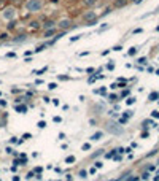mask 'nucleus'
Here are the masks:
<instances>
[{
    "label": "nucleus",
    "instance_id": "4",
    "mask_svg": "<svg viewBox=\"0 0 159 181\" xmlns=\"http://www.w3.org/2000/svg\"><path fill=\"white\" fill-rule=\"evenodd\" d=\"M56 33V29L53 27V29H46V32H45V38H49L51 35H54Z\"/></svg>",
    "mask_w": 159,
    "mask_h": 181
},
{
    "label": "nucleus",
    "instance_id": "3",
    "mask_svg": "<svg viewBox=\"0 0 159 181\" xmlns=\"http://www.w3.org/2000/svg\"><path fill=\"white\" fill-rule=\"evenodd\" d=\"M70 24H72V22H70V19H62V21L59 22V27L64 30V29H69V27H70Z\"/></svg>",
    "mask_w": 159,
    "mask_h": 181
},
{
    "label": "nucleus",
    "instance_id": "2",
    "mask_svg": "<svg viewBox=\"0 0 159 181\" xmlns=\"http://www.w3.org/2000/svg\"><path fill=\"white\" fill-rule=\"evenodd\" d=\"M5 19H8V21H11V19H14V16H16V10L13 8V6H8L5 11H3V14H2Z\"/></svg>",
    "mask_w": 159,
    "mask_h": 181
},
{
    "label": "nucleus",
    "instance_id": "17",
    "mask_svg": "<svg viewBox=\"0 0 159 181\" xmlns=\"http://www.w3.org/2000/svg\"><path fill=\"white\" fill-rule=\"evenodd\" d=\"M56 88H57V84H56V83H51L49 84V89H56Z\"/></svg>",
    "mask_w": 159,
    "mask_h": 181
},
{
    "label": "nucleus",
    "instance_id": "18",
    "mask_svg": "<svg viewBox=\"0 0 159 181\" xmlns=\"http://www.w3.org/2000/svg\"><path fill=\"white\" fill-rule=\"evenodd\" d=\"M97 80V76H91V78H89V83H94Z\"/></svg>",
    "mask_w": 159,
    "mask_h": 181
},
{
    "label": "nucleus",
    "instance_id": "19",
    "mask_svg": "<svg viewBox=\"0 0 159 181\" xmlns=\"http://www.w3.org/2000/svg\"><path fill=\"white\" fill-rule=\"evenodd\" d=\"M16 110H18V111H26V107H18Z\"/></svg>",
    "mask_w": 159,
    "mask_h": 181
},
{
    "label": "nucleus",
    "instance_id": "22",
    "mask_svg": "<svg viewBox=\"0 0 159 181\" xmlns=\"http://www.w3.org/2000/svg\"><path fill=\"white\" fill-rule=\"evenodd\" d=\"M16 2H18V0H16Z\"/></svg>",
    "mask_w": 159,
    "mask_h": 181
},
{
    "label": "nucleus",
    "instance_id": "13",
    "mask_svg": "<svg viewBox=\"0 0 159 181\" xmlns=\"http://www.w3.org/2000/svg\"><path fill=\"white\" fill-rule=\"evenodd\" d=\"M85 3H86V5H94L96 0H85Z\"/></svg>",
    "mask_w": 159,
    "mask_h": 181
},
{
    "label": "nucleus",
    "instance_id": "10",
    "mask_svg": "<svg viewBox=\"0 0 159 181\" xmlns=\"http://www.w3.org/2000/svg\"><path fill=\"white\" fill-rule=\"evenodd\" d=\"M134 102H135V99H134V97H129V99L126 100V103H127V105H132Z\"/></svg>",
    "mask_w": 159,
    "mask_h": 181
},
{
    "label": "nucleus",
    "instance_id": "9",
    "mask_svg": "<svg viewBox=\"0 0 159 181\" xmlns=\"http://www.w3.org/2000/svg\"><path fill=\"white\" fill-rule=\"evenodd\" d=\"M134 54H137V48H130V49H129V56H134Z\"/></svg>",
    "mask_w": 159,
    "mask_h": 181
},
{
    "label": "nucleus",
    "instance_id": "16",
    "mask_svg": "<svg viewBox=\"0 0 159 181\" xmlns=\"http://www.w3.org/2000/svg\"><path fill=\"white\" fill-rule=\"evenodd\" d=\"M91 148V145H89V143H86V145H83V149H85V151H88Z\"/></svg>",
    "mask_w": 159,
    "mask_h": 181
},
{
    "label": "nucleus",
    "instance_id": "15",
    "mask_svg": "<svg viewBox=\"0 0 159 181\" xmlns=\"http://www.w3.org/2000/svg\"><path fill=\"white\" fill-rule=\"evenodd\" d=\"M38 127H40V129L46 127V124H45V121H40V122H38Z\"/></svg>",
    "mask_w": 159,
    "mask_h": 181
},
{
    "label": "nucleus",
    "instance_id": "21",
    "mask_svg": "<svg viewBox=\"0 0 159 181\" xmlns=\"http://www.w3.org/2000/svg\"><path fill=\"white\" fill-rule=\"evenodd\" d=\"M153 116H154V118H159V111H154V113H153Z\"/></svg>",
    "mask_w": 159,
    "mask_h": 181
},
{
    "label": "nucleus",
    "instance_id": "6",
    "mask_svg": "<svg viewBox=\"0 0 159 181\" xmlns=\"http://www.w3.org/2000/svg\"><path fill=\"white\" fill-rule=\"evenodd\" d=\"M157 97H159L157 92H151V94H149V100H154V99H157Z\"/></svg>",
    "mask_w": 159,
    "mask_h": 181
},
{
    "label": "nucleus",
    "instance_id": "14",
    "mask_svg": "<svg viewBox=\"0 0 159 181\" xmlns=\"http://www.w3.org/2000/svg\"><path fill=\"white\" fill-rule=\"evenodd\" d=\"M8 38V33H0V40H6Z\"/></svg>",
    "mask_w": 159,
    "mask_h": 181
},
{
    "label": "nucleus",
    "instance_id": "1",
    "mask_svg": "<svg viewBox=\"0 0 159 181\" xmlns=\"http://www.w3.org/2000/svg\"><path fill=\"white\" fill-rule=\"evenodd\" d=\"M41 6H43L41 0H27V2H26V8H27V11H32V13L40 11Z\"/></svg>",
    "mask_w": 159,
    "mask_h": 181
},
{
    "label": "nucleus",
    "instance_id": "7",
    "mask_svg": "<svg viewBox=\"0 0 159 181\" xmlns=\"http://www.w3.org/2000/svg\"><path fill=\"white\" fill-rule=\"evenodd\" d=\"M53 27H54V22L53 21H48V22L45 24V29H53Z\"/></svg>",
    "mask_w": 159,
    "mask_h": 181
},
{
    "label": "nucleus",
    "instance_id": "8",
    "mask_svg": "<svg viewBox=\"0 0 159 181\" xmlns=\"http://www.w3.org/2000/svg\"><path fill=\"white\" fill-rule=\"evenodd\" d=\"M100 137H102V132H97V133H94V135H92L91 138H92V140H99Z\"/></svg>",
    "mask_w": 159,
    "mask_h": 181
},
{
    "label": "nucleus",
    "instance_id": "12",
    "mask_svg": "<svg viewBox=\"0 0 159 181\" xmlns=\"http://www.w3.org/2000/svg\"><path fill=\"white\" fill-rule=\"evenodd\" d=\"M81 37H83V35H75V37H72V38H70V41H77V40H80Z\"/></svg>",
    "mask_w": 159,
    "mask_h": 181
},
{
    "label": "nucleus",
    "instance_id": "20",
    "mask_svg": "<svg viewBox=\"0 0 159 181\" xmlns=\"http://www.w3.org/2000/svg\"><path fill=\"white\" fill-rule=\"evenodd\" d=\"M6 56H8V57H16V54H14V53H8Z\"/></svg>",
    "mask_w": 159,
    "mask_h": 181
},
{
    "label": "nucleus",
    "instance_id": "11",
    "mask_svg": "<svg viewBox=\"0 0 159 181\" xmlns=\"http://www.w3.org/2000/svg\"><path fill=\"white\" fill-rule=\"evenodd\" d=\"M73 160H75V157H73V156H69L67 159H65V162H67V164H72Z\"/></svg>",
    "mask_w": 159,
    "mask_h": 181
},
{
    "label": "nucleus",
    "instance_id": "5",
    "mask_svg": "<svg viewBox=\"0 0 159 181\" xmlns=\"http://www.w3.org/2000/svg\"><path fill=\"white\" fill-rule=\"evenodd\" d=\"M85 19H86V21H89V19H96V13H92V11L91 13H86L85 14Z\"/></svg>",
    "mask_w": 159,
    "mask_h": 181
}]
</instances>
